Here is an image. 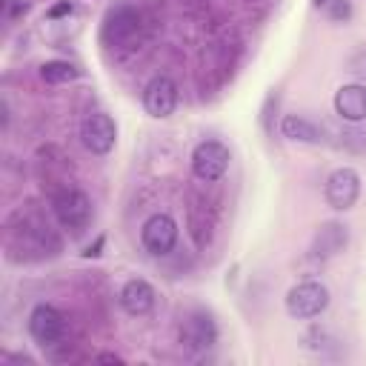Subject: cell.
<instances>
[{"mask_svg":"<svg viewBox=\"0 0 366 366\" xmlns=\"http://www.w3.org/2000/svg\"><path fill=\"white\" fill-rule=\"evenodd\" d=\"M51 209H54L57 223L63 229H69L71 234H80L92 220V200L86 192H80L74 186H63L60 192H54Z\"/></svg>","mask_w":366,"mask_h":366,"instance_id":"obj_1","label":"cell"},{"mask_svg":"<svg viewBox=\"0 0 366 366\" xmlns=\"http://www.w3.org/2000/svg\"><path fill=\"white\" fill-rule=\"evenodd\" d=\"M326 306H329V289L320 280H303L286 292V312L295 320L317 317L326 312Z\"/></svg>","mask_w":366,"mask_h":366,"instance_id":"obj_2","label":"cell"},{"mask_svg":"<svg viewBox=\"0 0 366 366\" xmlns=\"http://www.w3.org/2000/svg\"><path fill=\"white\" fill-rule=\"evenodd\" d=\"M229 146L220 143V140H200L194 149H192V174L203 183H214L226 174L229 169Z\"/></svg>","mask_w":366,"mask_h":366,"instance_id":"obj_3","label":"cell"},{"mask_svg":"<svg viewBox=\"0 0 366 366\" xmlns=\"http://www.w3.org/2000/svg\"><path fill=\"white\" fill-rule=\"evenodd\" d=\"M177 234H180L177 220L172 214H166V212H157V214L146 217V223L140 226V243L154 257L169 254L174 249V243H177Z\"/></svg>","mask_w":366,"mask_h":366,"instance_id":"obj_4","label":"cell"},{"mask_svg":"<svg viewBox=\"0 0 366 366\" xmlns=\"http://www.w3.org/2000/svg\"><path fill=\"white\" fill-rule=\"evenodd\" d=\"M323 197L335 212H349L360 197V174L352 166L335 169L323 183Z\"/></svg>","mask_w":366,"mask_h":366,"instance_id":"obj_5","label":"cell"},{"mask_svg":"<svg viewBox=\"0 0 366 366\" xmlns=\"http://www.w3.org/2000/svg\"><path fill=\"white\" fill-rule=\"evenodd\" d=\"M80 140L92 154H109L117 140V126L106 112H89L80 123Z\"/></svg>","mask_w":366,"mask_h":366,"instance_id":"obj_6","label":"cell"},{"mask_svg":"<svg viewBox=\"0 0 366 366\" xmlns=\"http://www.w3.org/2000/svg\"><path fill=\"white\" fill-rule=\"evenodd\" d=\"M143 109L154 120H166L177 109V83L169 74H154L143 89Z\"/></svg>","mask_w":366,"mask_h":366,"instance_id":"obj_7","label":"cell"},{"mask_svg":"<svg viewBox=\"0 0 366 366\" xmlns=\"http://www.w3.org/2000/svg\"><path fill=\"white\" fill-rule=\"evenodd\" d=\"M29 335L40 346H54L66 335V317H63V312L54 309L51 303H37L31 309V315H29Z\"/></svg>","mask_w":366,"mask_h":366,"instance_id":"obj_8","label":"cell"},{"mask_svg":"<svg viewBox=\"0 0 366 366\" xmlns=\"http://www.w3.org/2000/svg\"><path fill=\"white\" fill-rule=\"evenodd\" d=\"M140 37V14L132 6H117L103 23V40L114 46H132Z\"/></svg>","mask_w":366,"mask_h":366,"instance_id":"obj_9","label":"cell"},{"mask_svg":"<svg viewBox=\"0 0 366 366\" xmlns=\"http://www.w3.org/2000/svg\"><path fill=\"white\" fill-rule=\"evenodd\" d=\"M180 340L194 349V352H206L217 343V323L209 312H192L186 320H183V329H180Z\"/></svg>","mask_w":366,"mask_h":366,"instance_id":"obj_10","label":"cell"},{"mask_svg":"<svg viewBox=\"0 0 366 366\" xmlns=\"http://www.w3.org/2000/svg\"><path fill=\"white\" fill-rule=\"evenodd\" d=\"M346 243H349L346 226L337 223V220H329V223H320V226H317V232H315V237H312V243H309V254H312L315 260H326V257L340 254V252L346 249Z\"/></svg>","mask_w":366,"mask_h":366,"instance_id":"obj_11","label":"cell"},{"mask_svg":"<svg viewBox=\"0 0 366 366\" xmlns=\"http://www.w3.org/2000/svg\"><path fill=\"white\" fill-rule=\"evenodd\" d=\"M335 114L346 123H363L366 120V86L363 83H343L332 97Z\"/></svg>","mask_w":366,"mask_h":366,"instance_id":"obj_12","label":"cell"},{"mask_svg":"<svg viewBox=\"0 0 366 366\" xmlns=\"http://www.w3.org/2000/svg\"><path fill=\"white\" fill-rule=\"evenodd\" d=\"M154 297H157V295H154V286H152L149 280H143V277L126 280L123 289H120V295H117L123 312H129V315H134V317L149 315V312L154 309Z\"/></svg>","mask_w":366,"mask_h":366,"instance_id":"obj_13","label":"cell"},{"mask_svg":"<svg viewBox=\"0 0 366 366\" xmlns=\"http://www.w3.org/2000/svg\"><path fill=\"white\" fill-rule=\"evenodd\" d=\"M214 232V209L206 203V197L192 194L189 200V234L197 249H206Z\"/></svg>","mask_w":366,"mask_h":366,"instance_id":"obj_14","label":"cell"},{"mask_svg":"<svg viewBox=\"0 0 366 366\" xmlns=\"http://www.w3.org/2000/svg\"><path fill=\"white\" fill-rule=\"evenodd\" d=\"M280 134L286 140H295V143H312V146L323 143V129L303 114H286L280 120Z\"/></svg>","mask_w":366,"mask_h":366,"instance_id":"obj_15","label":"cell"},{"mask_svg":"<svg viewBox=\"0 0 366 366\" xmlns=\"http://www.w3.org/2000/svg\"><path fill=\"white\" fill-rule=\"evenodd\" d=\"M40 77H43L46 83H51V86H60V83L77 80L80 71H77V66H71L69 60H49V63L40 66Z\"/></svg>","mask_w":366,"mask_h":366,"instance_id":"obj_16","label":"cell"},{"mask_svg":"<svg viewBox=\"0 0 366 366\" xmlns=\"http://www.w3.org/2000/svg\"><path fill=\"white\" fill-rule=\"evenodd\" d=\"M329 3H332V17H335V20H343V17L352 14L349 0H329Z\"/></svg>","mask_w":366,"mask_h":366,"instance_id":"obj_17","label":"cell"},{"mask_svg":"<svg viewBox=\"0 0 366 366\" xmlns=\"http://www.w3.org/2000/svg\"><path fill=\"white\" fill-rule=\"evenodd\" d=\"M74 11V6L69 3V0H63V3H57L51 11H49V17H60V14H71Z\"/></svg>","mask_w":366,"mask_h":366,"instance_id":"obj_18","label":"cell"},{"mask_svg":"<svg viewBox=\"0 0 366 366\" xmlns=\"http://www.w3.org/2000/svg\"><path fill=\"white\" fill-rule=\"evenodd\" d=\"M97 360H103V363H123L117 355H112V352H103V355H97Z\"/></svg>","mask_w":366,"mask_h":366,"instance_id":"obj_19","label":"cell"},{"mask_svg":"<svg viewBox=\"0 0 366 366\" xmlns=\"http://www.w3.org/2000/svg\"><path fill=\"white\" fill-rule=\"evenodd\" d=\"M312 3H315V6H326L329 0H312Z\"/></svg>","mask_w":366,"mask_h":366,"instance_id":"obj_20","label":"cell"}]
</instances>
